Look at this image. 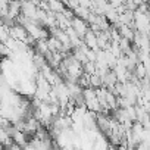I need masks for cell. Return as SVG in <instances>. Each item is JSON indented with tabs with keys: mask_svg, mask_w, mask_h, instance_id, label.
Masks as SVG:
<instances>
[{
	"mask_svg": "<svg viewBox=\"0 0 150 150\" xmlns=\"http://www.w3.org/2000/svg\"><path fill=\"white\" fill-rule=\"evenodd\" d=\"M12 140H13L15 144H18V146L24 147V149L28 146V144H27V135H25V132H24V131H19V129H16V128H15V131H13V134H12Z\"/></svg>",
	"mask_w": 150,
	"mask_h": 150,
	"instance_id": "cell-4",
	"label": "cell"
},
{
	"mask_svg": "<svg viewBox=\"0 0 150 150\" xmlns=\"http://www.w3.org/2000/svg\"><path fill=\"white\" fill-rule=\"evenodd\" d=\"M9 34H11L12 38H16L18 41H24V43H27L28 35H30L28 31H27V28L22 27V25H15L13 28H11L9 30Z\"/></svg>",
	"mask_w": 150,
	"mask_h": 150,
	"instance_id": "cell-2",
	"label": "cell"
},
{
	"mask_svg": "<svg viewBox=\"0 0 150 150\" xmlns=\"http://www.w3.org/2000/svg\"><path fill=\"white\" fill-rule=\"evenodd\" d=\"M134 150H150V146L149 144H146V143H141L137 149H134Z\"/></svg>",
	"mask_w": 150,
	"mask_h": 150,
	"instance_id": "cell-9",
	"label": "cell"
},
{
	"mask_svg": "<svg viewBox=\"0 0 150 150\" xmlns=\"http://www.w3.org/2000/svg\"><path fill=\"white\" fill-rule=\"evenodd\" d=\"M127 113H128V118L132 122H137V109H135V106H129L127 109Z\"/></svg>",
	"mask_w": 150,
	"mask_h": 150,
	"instance_id": "cell-8",
	"label": "cell"
},
{
	"mask_svg": "<svg viewBox=\"0 0 150 150\" xmlns=\"http://www.w3.org/2000/svg\"><path fill=\"white\" fill-rule=\"evenodd\" d=\"M34 63H35V66L37 68H44V66H47L46 65V59H44V56L43 54H40V53H37L35 56H34Z\"/></svg>",
	"mask_w": 150,
	"mask_h": 150,
	"instance_id": "cell-7",
	"label": "cell"
},
{
	"mask_svg": "<svg viewBox=\"0 0 150 150\" xmlns=\"http://www.w3.org/2000/svg\"><path fill=\"white\" fill-rule=\"evenodd\" d=\"M71 24H72V28L75 30V33H77L81 38H84V37H86V34L90 31L88 24H87L86 21H83L81 18H78V16H75V18L71 21Z\"/></svg>",
	"mask_w": 150,
	"mask_h": 150,
	"instance_id": "cell-1",
	"label": "cell"
},
{
	"mask_svg": "<svg viewBox=\"0 0 150 150\" xmlns=\"http://www.w3.org/2000/svg\"><path fill=\"white\" fill-rule=\"evenodd\" d=\"M84 74H87V75H94V74H97V65L94 63V62H88V63H86L84 65Z\"/></svg>",
	"mask_w": 150,
	"mask_h": 150,
	"instance_id": "cell-6",
	"label": "cell"
},
{
	"mask_svg": "<svg viewBox=\"0 0 150 150\" xmlns=\"http://www.w3.org/2000/svg\"><path fill=\"white\" fill-rule=\"evenodd\" d=\"M90 87L94 88V90L103 87V80L99 77L97 74H94V75H91V77H90Z\"/></svg>",
	"mask_w": 150,
	"mask_h": 150,
	"instance_id": "cell-5",
	"label": "cell"
},
{
	"mask_svg": "<svg viewBox=\"0 0 150 150\" xmlns=\"http://www.w3.org/2000/svg\"><path fill=\"white\" fill-rule=\"evenodd\" d=\"M84 44H86L88 49L94 50L96 53L100 50V49H99V38H97V34H96L94 31H91V30L86 34V37H84Z\"/></svg>",
	"mask_w": 150,
	"mask_h": 150,
	"instance_id": "cell-3",
	"label": "cell"
}]
</instances>
